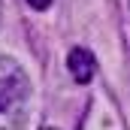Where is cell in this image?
I'll return each mask as SVG.
<instances>
[{"label": "cell", "mask_w": 130, "mask_h": 130, "mask_svg": "<svg viewBox=\"0 0 130 130\" xmlns=\"http://www.w3.org/2000/svg\"><path fill=\"white\" fill-rule=\"evenodd\" d=\"M27 3H30L33 9H48L52 6V0H27Z\"/></svg>", "instance_id": "cell-3"}, {"label": "cell", "mask_w": 130, "mask_h": 130, "mask_svg": "<svg viewBox=\"0 0 130 130\" xmlns=\"http://www.w3.org/2000/svg\"><path fill=\"white\" fill-rule=\"evenodd\" d=\"M30 79L24 67L0 55V130H21L27 118Z\"/></svg>", "instance_id": "cell-1"}, {"label": "cell", "mask_w": 130, "mask_h": 130, "mask_svg": "<svg viewBox=\"0 0 130 130\" xmlns=\"http://www.w3.org/2000/svg\"><path fill=\"white\" fill-rule=\"evenodd\" d=\"M67 64H70V73H73V79L79 85H88L94 79V73H97V61H94V55L88 48H73Z\"/></svg>", "instance_id": "cell-2"}, {"label": "cell", "mask_w": 130, "mask_h": 130, "mask_svg": "<svg viewBox=\"0 0 130 130\" xmlns=\"http://www.w3.org/2000/svg\"><path fill=\"white\" fill-rule=\"evenodd\" d=\"M0 15H3V3H0Z\"/></svg>", "instance_id": "cell-4"}]
</instances>
